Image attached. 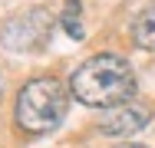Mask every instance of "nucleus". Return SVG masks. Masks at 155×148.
Returning <instances> with one entry per match:
<instances>
[{
	"label": "nucleus",
	"mask_w": 155,
	"mask_h": 148,
	"mask_svg": "<svg viewBox=\"0 0 155 148\" xmlns=\"http://www.w3.org/2000/svg\"><path fill=\"white\" fill-rule=\"evenodd\" d=\"M116 148H145V145H135V142H122V145H116Z\"/></svg>",
	"instance_id": "7"
},
{
	"label": "nucleus",
	"mask_w": 155,
	"mask_h": 148,
	"mask_svg": "<svg viewBox=\"0 0 155 148\" xmlns=\"http://www.w3.org/2000/svg\"><path fill=\"white\" fill-rule=\"evenodd\" d=\"M132 43L139 50H155V3L135 13L132 20Z\"/></svg>",
	"instance_id": "5"
},
{
	"label": "nucleus",
	"mask_w": 155,
	"mask_h": 148,
	"mask_svg": "<svg viewBox=\"0 0 155 148\" xmlns=\"http://www.w3.org/2000/svg\"><path fill=\"white\" fill-rule=\"evenodd\" d=\"M53 13L46 7H27L0 23V50L3 53H40L50 43Z\"/></svg>",
	"instance_id": "3"
},
{
	"label": "nucleus",
	"mask_w": 155,
	"mask_h": 148,
	"mask_svg": "<svg viewBox=\"0 0 155 148\" xmlns=\"http://www.w3.org/2000/svg\"><path fill=\"white\" fill-rule=\"evenodd\" d=\"M66 109H69V92L63 89V82L53 76H36L17 92L13 122L27 135H50L63 125Z\"/></svg>",
	"instance_id": "2"
},
{
	"label": "nucleus",
	"mask_w": 155,
	"mask_h": 148,
	"mask_svg": "<svg viewBox=\"0 0 155 148\" xmlns=\"http://www.w3.org/2000/svg\"><path fill=\"white\" fill-rule=\"evenodd\" d=\"M0 89H3V76H0Z\"/></svg>",
	"instance_id": "8"
},
{
	"label": "nucleus",
	"mask_w": 155,
	"mask_h": 148,
	"mask_svg": "<svg viewBox=\"0 0 155 148\" xmlns=\"http://www.w3.org/2000/svg\"><path fill=\"white\" fill-rule=\"evenodd\" d=\"M149 122H152V109H149L145 102L129 99L122 105L106 109L96 128H99V135H106V138H132V135L142 132Z\"/></svg>",
	"instance_id": "4"
},
{
	"label": "nucleus",
	"mask_w": 155,
	"mask_h": 148,
	"mask_svg": "<svg viewBox=\"0 0 155 148\" xmlns=\"http://www.w3.org/2000/svg\"><path fill=\"white\" fill-rule=\"evenodd\" d=\"M60 27L66 30L69 40H86V30H83V20H79V0H66V10L60 17Z\"/></svg>",
	"instance_id": "6"
},
{
	"label": "nucleus",
	"mask_w": 155,
	"mask_h": 148,
	"mask_svg": "<svg viewBox=\"0 0 155 148\" xmlns=\"http://www.w3.org/2000/svg\"><path fill=\"white\" fill-rule=\"evenodd\" d=\"M69 95L89 109H112L135 95V72L119 53H96L69 72Z\"/></svg>",
	"instance_id": "1"
}]
</instances>
